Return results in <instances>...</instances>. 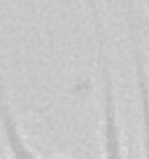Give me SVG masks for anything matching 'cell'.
<instances>
[{
  "mask_svg": "<svg viewBox=\"0 0 149 159\" xmlns=\"http://www.w3.org/2000/svg\"><path fill=\"white\" fill-rule=\"evenodd\" d=\"M0 123L11 159H37L23 140L9 104L0 105Z\"/></svg>",
  "mask_w": 149,
  "mask_h": 159,
  "instance_id": "1",
  "label": "cell"
},
{
  "mask_svg": "<svg viewBox=\"0 0 149 159\" xmlns=\"http://www.w3.org/2000/svg\"><path fill=\"white\" fill-rule=\"evenodd\" d=\"M103 117V149L104 159H123L121 152L120 136L116 117L113 100L111 97L104 98Z\"/></svg>",
  "mask_w": 149,
  "mask_h": 159,
  "instance_id": "2",
  "label": "cell"
}]
</instances>
